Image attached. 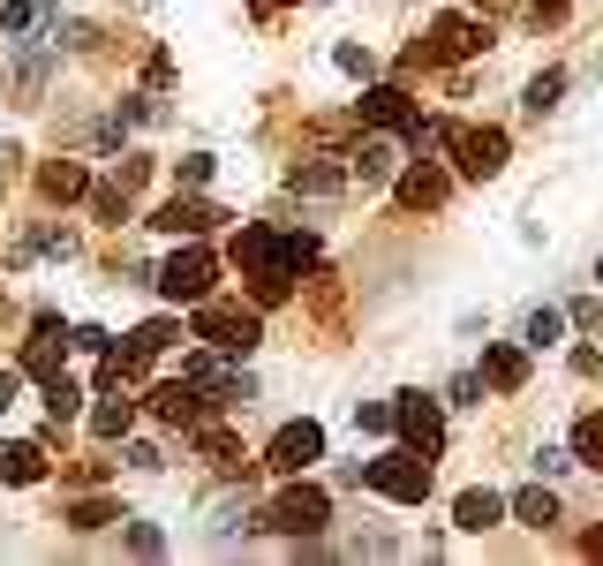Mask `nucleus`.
<instances>
[{"instance_id": "obj_16", "label": "nucleus", "mask_w": 603, "mask_h": 566, "mask_svg": "<svg viewBox=\"0 0 603 566\" xmlns=\"http://www.w3.org/2000/svg\"><path fill=\"white\" fill-rule=\"evenodd\" d=\"M392 159H400V151H392L385 136H370V144H362V151L347 159V175H362V181H385V175H392Z\"/></svg>"}, {"instance_id": "obj_13", "label": "nucleus", "mask_w": 603, "mask_h": 566, "mask_svg": "<svg viewBox=\"0 0 603 566\" xmlns=\"http://www.w3.org/2000/svg\"><path fill=\"white\" fill-rule=\"evenodd\" d=\"M45 476V453L39 446H23V438H15V446H0V483H39Z\"/></svg>"}, {"instance_id": "obj_23", "label": "nucleus", "mask_w": 603, "mask_h": 566, "mask_svg": "<svg viewBox=\"0 0 603 566\" xmlns=\"http://www.w3.org/2000/svg\"><path fill=\"white\" fill-rule=\"evenodd\" d=\"M332 61H340V76H355V84H370V76H378L370 45H332Z\"/></svg>"}, {"instance_id": "obj_9", "label": "nucleus", "mask_w": 603, "mask_h": 566, "mask_svg": "<svg viewBox=\"0 0 603 566\" xmlns=\"http://www.w3.org/2000/svg\"><path fill=\"white\" fill-rule=\"evenodd\" d=\"M362 114H370V122H378V129H415V122H423V114H415V106H408V91H392V84H370L362 91Z\"/></svg>"}, {"instance_id": "obj_17", "label": "nucleus", "mask_w": 603, "mask_h": 566, "mask_svg": "<svg viewBox=\"0 0 603 566\" xmlns=\"http://www.w3.org/2000/svg\"><path fill=\"white\" fill-rule=\"evenodd\" d=\"M39 181H45V197H84V189H91V175L76 167V159H53Z\"/></svg>"}, {"instance_id": "obj_30", "label": "nucleus", "mask_w": 603, "mask_h": 566, "mask_svg": "<svg viewBox=\"0 0 603 566\" xmlns=\"http://www.w3.org/2000/svg\"><path fill=\"white\" fill-rule=\"evenodd\" d=\"M114 522V506H98V499H91V506H76V528H106Z\"/></svg>"}, {"instance_id": "obj_2", "label": "nucleus", "mask_w": 603, "mask_h": 566, "mask_svg": "<svg viewBox=\"0 0 603 566\" xmlns=\"http://www.w3.org/2000/svg\"><path fill=\"white\" fill-rule=\"evenodd\" d=\"M362 483L370 491H385V499H400V506H423L431 499V453H378V461H362Z\"/></svg>"}, {"instance_id": "obj_25", "label": "nucleus", "mask_w": 603, "mask_h": 566, "mask_svg": "<svg viewBox=\"0 0 603 566\" xmlns=\"http://www.w3.org/2000/svg\"><path fill=\"white\" fill-rule=\"evenodd\" d=\"M295 189H309V197H325V189H340V175H332V167H295Z\"/></svg>"}, {"instance_id": "obj_20", "label": "nucleus", "mask_w": 603, "mask_h": 566, "mask_svg": "<svg viewBox=\"0 0 603 566\" xmlns=\"http://www.w3.org/2000/svg\"><path fill=\"white\" fill-rule=\"evenodd\" d=\"M76 408H84V386H68V378H45V416H53V423H68Z\"/></svg>"}, {"instance_id": "obj_12", "label": "nucleus", "mask_w": 603, "mask_h": 566, "mask_svg": "<svg viewBox=\"0 0 603 566\" xmlns=\"http://www.w3.org/2000/svg\"><path fill=\"white\" fill-rule=\"evenodd\" d=\"M453 522L468 528V536H483V528H498V522H506V499H498V491H461Z\"/></svg>"}, {"instance_id": "obj_21", "label": "nucleus", "mask_w": 603, "mask_h": 566, "mask_svg": "<svg viewBox=\"0 0 603 566\" xmlns=\"http://www.w3.org/2000/svg\"><path fill=\"white\" fill-rule=\"evenodd\" d=\"M129 416H136V400H98V408H91V431L121 438V431H129Z\"/></svg>"}, {"instance_id": "obj_32", "label": "nucleus", "mask_w": 603, "mask_h": 566, "mask_svg": "<svg viewBox=\"0 0 603 566\" xmlns=\"http://www.w3.org/2000/svg\"><path fill=\"white\" fill-rule=\"evenodd\" d=\"M589 559H603V528H589Z\"/></svg>"}, {"instance_id": "obj_22", "label": "nucleus", "mask_w": 603, "mask_h": 566, "mask_svg": "<svg viewBox=\"0 0 603 566\" xmlns=\"http://www.w3.org/2000/svg\"><path fill=\"white\" fill-rule=\"evenodd\" d=\"M559 91H565V69H543V76L528 84V114H551V106H559Z\"/></svg>"}, {"instance_id": "obj_7", "label": "nucleus", "mask_w": 603, "mask_h": 566, "mask_svg": "<svg viewBox=\"0 0 603 566\" xmlns=\"http://www.w3.org/2000/svg\"><path fill=\"white\" fill-rule=\"evenodd\" d=\"M453 151H461V175L490 181L506 167V129H468V136H453Z\"/></svg>"}, {"instance_id": "obj_28", "label": "nucleus", "mask_w": 603, "mask_h": 566, "mask_svg": "<svg viewBox=\"0 0 603 566\" xmlns=\"http://www.w3.org/2000/svg\"><path fill=\"white\" fill-rule=\"evenodd\" d=\"M181 181L204 189V181H212V151H189V159H181Z\"/></svg>"}, {"instance_id": "obj_24", "label": "nucleus", "mask_w": 603, "mask_h": 566, "mask_svg": "<svg viewBox=\"0 0 603 566\" xmlns=\"http://www.w3.org/2000/svg\"><path fill=\"white\" fill-rule=\"evenodd\" d=\"M355 431L385 438V431H392V400H355Z\"/></svg>"}, {"instance_id": "obj_10", "label": "nucleus", "mask_w": 603, "mask_h": 566, "mask_svg": "<svg viewBox=\"0 0 603 566\" xmlns=\"http://www.w3.org/2000/svg\"><path fill=\"white\" fill-rule=\"evenodd\" d=\"M219 219H226V212H219V205H197V197H173V205H167V212H159V219H151V227H167L173 242H181V234H212Z\"/></svg>"}, {"instance_id": "obj_18", "label": "nucleus", "mask_w": 603, "mask_h": 566, "mask_svg": "<svg viewBox=\"0 0 603 566\" xmlns=\"http://www.w3.org/2000/svg\"><path fill=\"white\" fill-rule=\"evenodd\" d=\"M565 333V310H528V325H520V348H551Z\"/></svg>"}, {"instance_id": "obj_8", "label": "nucleus", "mask_w": 603, "mask_h": 566, "mask_svg": "<svg viewBox=\"0 0 603 566\" xmlns=\"http://www.w3.org/2000/svg\"><path fill=\"white\" fill-rule=\"evenodd\" d=\"M483 23H475V15H437L431 23V53L437 61H468V53H483Z\"/></svg>"}, {"instance_id": "obj_33", "label": "nucleus", "mask_w": 603, "mask_h": 566, "mask_svg": "<svg viewBox=\"0 0 603 566\" xmlns=\"http://www.w3.org/2000/svg\"><path fill=\"white\" fill-rule=\"evenodd\" d=\"M596 280H603V258H596Z\"/></svg>"}, {"instance_id": "obj_15", "label": "nucleus", "mask_w": 603, "mask_h": 566, "mask_svg": "<svg viewBox=\"0 0 603 566\" xmlns=\"http://www.w3.org/2000/svg\"><path fill=\"white\" fill-rule=\"evenodd\" d=\"M506 514H520L528 528H551V522H559V499L536 483V491H514V499H506Z\"/></svg>"}, {"instance_id": "obj_26", "label": "nucleus", "mask_w": 603, "mask_h": 566, "mask_svg": "<svg viewBox=\"0 0 603 566\" xmlns=\"http://www.w3.org/2000/svg\"><path fill=\"white\" fill-rule=\"evenodd\" d=\"M129 552H136V559H159V552H167V536H159L151 522H136L129 528Z\"/></svg>"}, {"instance_id": "obj_11", "label": "nucleus", "mask_w": 603, "mask_h": 566, "mask_svg": "<svg viewBox=\"0 0 603 566\" xmlns=\"http://www.w3.org/2000/svg\"><path fill=\"white\" fill-rule=\"evenodd\" d=\"M483 378H490L498 392H520V386H528V348H506V340H490V348H483Z\"/></svg>"}, {"instance_id": "obj_29", "label": "nucleus", "mask_w": 603, "mask_h": 566, "mask_svg": "<svg viewBox=\"0 0 603 566\" xmlns=\"http://www.w3.org/2000/svg\"><path fill=\"white\" fill-rule=\"evenodd\" d=\"M204 453H212V469H242V453H234V438H204Z\"/></svg>"}, {"instance_id": "obj_31", "label": "nucleus", "mask_w": 603, "mask_h": 566, "mask_svg": "<svg viewBox=\"0 0 603 566\" xmlns=\"http://www.w3.org/2000/svg\"><path fill=\"white\" fill-rule=\"evenodd\" d=\"M15 392H23V370H0V416L15 408Z\"/></svg>"}, {"instance_id": "obj_5", "label": "nucleus", "mask_w": 603, "mask_h": 566, "mask_svg": "<svg viewBox=\"0 0 603 566\" xmlns=\"http://www.w3.org/2000/svg\"><path fill=\"white\" fill-rule=\"evenodd\" d=\"M332 514V499L317 491V483H295V491H279L272 506H264V528H287V536H309V528H325Z\"/></svg>"}, {"instance_id": "obj_14", "label": "nucleus", "mask_w": 603, "mask_h": 566, "mask_svg": "<svg viewBox=\"0 0 603 566\" xmlns=\"http://www.w3.org/2000/svg\"><path fill=\"white\" fill-rule=\"evenodd\" d=\"M400 205H408V212H423V205H445V175H437V167H415V175H400Z\"/></svg>"}, {"instance_id": "obj_4", "label": "nucleus", "mask_w": 603, "mask_h": 566, "mask_svg": "<svg viewBox=\"0 0 603 566\" xmlns=\"http://www.w3.org/2000/svg\"><path fill=\"white\" fill-rule=\"evenodd\" d=\"M392 431L408 438L415 453H431V461H437V446H445V416H437L431 392H400V400H392Z\"/></svg>"}, {"instance_id": "obj_3", "label": "nucleus", "mask_w": 603, "mask_h": 566, "mask_svg": "<svg viewBox=\"0 0 603 566\" xmlns=\"http://www.w3.org/2000/svg\"><path fill=\"white\" fill-rule=\"evenodd\" d=\"M197 340L204 348H219V355H250L264 340V325H257V310H226V303H197Z\"/></svg>"}, {"instance_id": "obj_6", "label": "nucleus", "mask_w": 603, "mask_h": 566, "mask_svg": "<svg viewBox=\"0 0 603 566\" xmlns=\"http://www.w3.org/2000/svg\"><path fill=\"white\" fill-rule=\"evenodd\" d=\"M309 461H325V431L302 416V423H287V431L272 438V469H279V476H302Z\"/></svg>"}, {"instance_id": "obj_19", "label": "nucleus", "mask_w": 603, "mask_h": 566, "mask_svg": "<svg viewBox=\"0 0 603 566\" xmlns=\"http://www.w3.org/2000/svg\"><path fill=\"white\" fill-rule=\"evenodd\" d=\"M573 461L603 469V416H581V423H573Z\"/></svg>"}, {"instance_id": "obj_27", "label": "nucleus", "mask_w": 603, "mask_h": 566, "mask_svg": "<svg viewBox=\"0 0 603 566\" xmlns=\"http://www.w3.org/2000/svg\"><path fill=\"white\" fill-rule=\"evenodd\" d=\"M68 348H84V355H106L114 340H106V325H76V333H68Z\"/></svg>"}, {"instance_id": "obj_1", "label": "nucleus", "mask_w": 603, "mask_h": 566, "mask_svg": "<svg viewBox=\"0 0 603 566\" xmlns=\"http://www.w3.org/2000/svg\"><path fill=\"white\" fill-rule=\"evenodd\" d=\"M151 280H159V295H167V303H189V310H197V303H204V295H212L219 264H212V250H204L197 234H181V250H173V258L159 264Z\"/></svg>"}]
</instances>
